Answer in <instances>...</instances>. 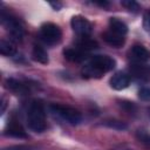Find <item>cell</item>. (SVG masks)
<instances>
[{"mask_svg": "<svg viewBox=\"0 0 150 150\" xmlns=\"http://www.w3.org/2000/svg\"><path fill=\"white\" fill-rule=\"evenodd\" d=\"M116 66V61L108 55H94L83 66L81 74L86 79H98L110 71Z\"/></svg>", "mask_w": 150, "mask_h": 150, "instance_id": "obj_1", "label": "cell"}, {"mask_svg": "<svg viewBox=\"0 0 150 150\" xmlns=\"http://www.w3.org/2000/svg\"><path fill=\"white\" fill-rule=\"evenodd\" d=\"M27 124L34 132H42L46 129V114L41 101H32L27 111Z\"/></svg>", "mask_w": 150, "mask_h": 150, "instance_id": "obj_2", "label": "cell"}, {"mask_svg": "<svg viewBox=\"0 0 150 150\" xmlns=\"http://www.w3.org/2000/svg\"><path fill=\"white\" fill-rule=\"evenodd\" d=\"M49 108H50V111L54 115L59 116L60 118H62L63 121H66V122H68L70 124H77L82 120V116H81L80 111L76 110L73 107L54 103V104H50Z\"/></svg>", "mask_w": 150, "mask_h": 150, "instance_id": "obj_3", "label": "cell"}, {"mask_svg": "<svg viewBox=\"0 0 150 150\" xmlns=\"http://www.w3.org/2000/svg\"><path fill=\"white\" fill-rule=\"evenodd\" d=\"M40 38L47 45H56L61 41L62 32L57 25L46 22L40 28Z\"/></svg>", "mask_w": 150, "mask_h": 150, "instance_id": "obj_4", "label": "cell"}, {"mask_svg": "<svg viewBox=\"0 0 150 150\" xmlns=\"http://www.w3.org/2000/svg\"><path fill=\"white\" fill-rule=\"evenodd\" d=\"M1 22L6 27V29L8 30L9 35L12 36L13 40H15V41L22 40L23 29H22L21 25L18 22V20L15 18L11 16L9 14H6L5 12H1Z\"/></svg>", "mask_w": 150, "mask_h": 150, "instance_id": "obj_5", "label": "cell"}, {"mask_svg": "<svg viewBox=\"0 0 150 150\" xmlns=\"http://www.w3.org/2000/svg\"><path fill=\"white\" fill-rule=\"evenodd\" d=\"M70 25H71L73 30L79 36H89L93 32V25L90 23V21L87 20L84 16H81V15L73 16Z\"/></svg>", "mask_w": 150, "mask_h": 150, "instance_id": "obj_6", "label": "cell"}, {"mask_svg": "<svg viewBox=\"0 0 150 150\" xmlns=\"http://www.w3.org/2000/svg\"><path fill=\"white\" fill-rule=\"evenodd\" d=\"M5 134L7 136H12V137H16V138H26L27 137V134H26L25 129L22 128V125L20 124V122L14 118L7 123Z\"/></svg>", "mask_w": 150, "mask_h": 150, "instance_id": "obj_7", "label": "cell"}, {"mask_svg": "<svg viewBox=\"0 0 150 150\" xmlns=\"http://www.w3.org/2000/svg\"><path fill=\"white\" fill-rule=\"evenodd\" d=\"M110 87L115 90H122V89H125L129 83H130V76L123 71H118L116 73L115 75L111 76L110 81Z\"/></svg>", "mask_w": 150, "mask_h": 150, "instance_id": "obj_8", "label": "cell"}, {"mask_svg": "<svg viewBox=\"0 0 150 150\" xmlns=\"http://www.w3.org/2000/svg\"><path fill=\"white\" fill-rule=\"evenodd\" d=\"M129 56H130V59L132 61H136V62H146L150 59V52L145 47L139 46V45H136V46H134L130 49Z\"/></svg>", "mask_w": 150, "mask_h": 150, "instance_id": "obj_9", "label": "cell"}, {"mask_svg": "<svg viewBox=\"0 0 150 150\" xmlns=\"http://www.w3.org/2000/svg\"><path fill=\"white\" fill-rule=\"evenodd\" d=\"M63 55H64V57L67 60H69L71 62H76V63L82 62V61H84L87 59L86 52H82V50H80L76 47L75 48H70V47L69 48H66L63 50Z\"/></svg>", "mask_w": 150, "mask_h": 150, "instance_id": "obj_10", "label": "cell"}, {"mask_svg": "<svg viewBox=\"0 0 150 150\" xmlns=\"http://www.w3.org/2000/svg\"><path fill=\"white\" fill-rule=\"evenodd\" d=\"M103 39H104V41L108 45H110L112 47H116V48L123 46L124 42H125V36L120 35V34H116V33H114L111 30L104 32L103 33Z\"/></svg>", "mask_w": 150, "mask_h": 150, "instance_id": "obj_11", "label": "cell"}, {"mask_svg": "<svg viewBox=\"0 0 150 150\" xmlns=\"http://www.w3.org/2000/svg\"><path fill=\"white\" fill-rule=\"evenodd\" d=\"M98 47L97 42L93 40L90 36H79V40L76 41V48H79L82 52H90Z\"/></svg>", "mask_w": 150, "mask_h": 150, "instance_id": "obj_12", "label": "cell"}, {"mask_svg": "<svg viewBox=\"0 0 150 150\" xmlns=\"http://www.w3.org/2000/svg\"><path fill=\"white\" fill-rule=\"evenodd\" d=\"M109 30L125 36V34L128 33V26L125 25V22H123L118 18H110V20H109Z\"/></svg>", "mask_w": 150, "mask_h": 150, "instance_id": "obj_13", "label": "cell"}, {"mask_svg": "<svg viewBox=\"0 0 150 150\" xmlns=\"http://www.w3.org/2000/svg\"><path fill=\"white\" fill-rule=\"evenodd\" d=\"M6 87L12 90V91H15V93H20V94H25L27 91H29V86L21 82V81H18L15 79H7L6 80Z\"/></svg>", "mask_w": 150, "mask_h": 150, "instance_id": "obj_14", "label": "cell"}, {"mask_svg": "<svg viewBox=\"0 0 150 150\" xmlns=\"http://www.w3.org/2000/svg\"><path fill=\"white\" fill-rule=\"evenodd\" d=\"M32 57L34 61L42 63V64H47L48 63V54L47 52L41 47V46H34L33 52H32Z\"/></svg>", "mask_w": 150, "mask_h": 150, "instance_id": "obj_15", "label": "cell"}, {"mask_svg": "<svg viewBox=\"0 0 150 150\" xmlns=\"http://www.w3.org/2000/svg\"><path fill=\"white\" fill-rule=\"evenodd\" d=\"M0 53L2 55H6V56H13V55H15V53H16L15 45L11 40L1 39L0 40Z\"/></svg>", "mask_w": 150, "mask_h": 150, "instance_id": "obj_16", "label": "cell"}, {"mask_svg": "<svg viewBox=\"0 0 150 150\" xmlns=\"http://www.w3.org/2000/svg\"><path fill=\"white\" fill-rule=\"evenodd\" d=\"M136 138L141 143H143L144 145H146V146L150 148V132H148L144 129H138L136 131Z\"/></svg>", "mask_w": 150, "mask_h": 150, "instance_id": "obj_17", "label": "cell"}, {"mask_svg": "<svg viewBox=\"0 0 150 150\" xmlns=\"http://www.w3.org/2000/svg\"><path fill=\"white\" fill-rule=\"evenodd\" d=\"M121 5L125 9H128L129 12H132V13H137L139 11V5L134 0H123V1H121Z\"/></svg>", "mask_w": 150, "mask_h": 150, "instance_id": "obj_18", "label": "cell"}, {"mask_svg": "<svg viewBox=\"0 0 150 150\" xmlns=\"http://www.w3.org/2000/svg\"><path fill=\"white\" fill-rule=\"evenodd\" d=\"M104 125L111 128V129H116V130H124L128 128V125L122 122V121H116V120H111V121H105Z\"/></svg>", "mask_w": 150, "mask_h": 150, "instance_id": "obj_19", "label": "cell"}, {"mask_svg": "<svg viewBox=\"0 0 150 150\" xmlns=\"http://www.w3.org/2000/svg\"><path fill=\"white\" fill-rule=\"evenodd\" d=\"M138 96L143 101H150V88H148V87L141 88L138 91Z\"/></svg>", "mask_w": 150, "mask_h": 150, "instance_id": "obj_20", "label": "cell"}, {"mask_svg": "<svg viewBox=\"0 0 150 150\" xmlns=\"http://www.w3.org/2000/svg\"><path fill=\"white\" fill-rule=\"evenodd\" d=\"M143 28L145 32H150V8H148L143 15Z\"/></svg>", "mask_w": 150, "mask_h": 150, "instance_id": "obj_21", "label": "cell"}, {"mask_svg": "<svg viewBox=\"0 0 150 150\" xmlns=\"http://www.w3.org/2000/svg\"><path fill=\"white\" fill-rule=\"evenodd\" d=\"M4 150H32V148L26 146V145H14V146L6 148V149H4Z\"/></svg>", "mask_w": 150, "mask_h": 150, "instance_id": "obj_22", "label": "cell"}, {"mask_svg": "<svg viewBox=\"0 0 150 150\" xmlns=\"http://www.w3.org/2000/svg\"><path fill=\"white\" fill-rule=\"evenodd\" d=\"M94 4H95V5H98V6L103 7V8H108V7L110 6V4H109L108 1H94Z\"/></svg>", "mask_w": 150, "mask_h": 150, "instance_id": "obj_23", "label": "cell"}, {"mask_svg": "<svg viewBox=\"0 0 150 150\" xmlns=\"http://www.w3.org/2000/svg\"><path fill=\"white\" fill-rule=\"evenodd\" d=\"M49 5H50L55 11H59V9L62 7V4H61V2H49Z\"/></svg>", "mask_w": 150, "mask_h": 150, "instance_id": "obj_24", "label": "cell"}, {"mask_svg": "<svg viewBox=\"0 0 150 150\" xmlns=\"http://www.w3.org/2000/svg\"><path fill=\"white\" fill-rule=\"evenodd\" d=\"M118 150H131V149H118Z\"/></svg>", "mask_w": 150, "mask_h": 150, "instance_id": "obj_25", "label": "cell"}, {"mask_svg": "<svg viewBox=\"0 0 150 150\" xmlns=\"http://www.w3.org/2000/svg\"><path fill=\"white\" fill-rule=\"evenodd\" d=\"M149 111H150V109H149Z\"/></svg>", "mask_w": 150, "mask_h": 150, "instance_id": "obj_26", "label": "cell"}]
</instances>
